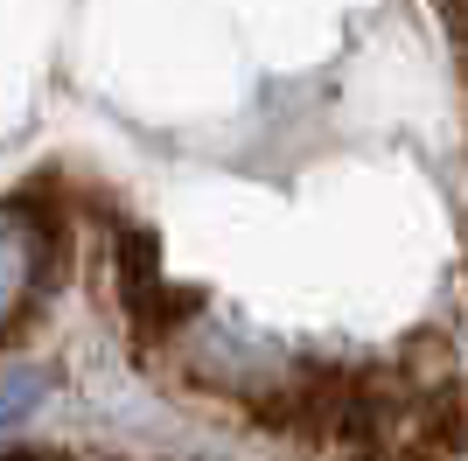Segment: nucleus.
Segmentation results:
<instances>
[{"label":"nucleus","mask_w":468,"mask_h":461,"mask_svg":"<svg viewBox=\"0 0 468 461\" xmlns=\"http://www.w3.org/2000/svg\"><path fill=\"white\" fill-rule=\"evenodd\" d=\"M49 259H57V238H49V217L7 203L0 210V336L42 301V280H49Z\"/></svg>","instance_id":"obj_1"},{"label":"nucleus","mask_w":468,"mask_h":461,"mask_svg":"<svg viewBox=\"0 0 468 461\" xmlns=\"http://www.w3.org/2000/svg\"><path fill=\"white\" fill-rule=\"evenodd\" d=\"M49 391H57V370H49V364H15V370H0V434H21V426L49 405Z\"/></svg>","instance_id":"obj_2"},{"label":"nucleus","mask_w":468,"mask_h":461,"mask_svg":"<svg viewBox=\"0 0 468 461\" xmlns=\"http://www.w3.org/2000/svg\"><path fill=\"white\" fill-rule=\"evenodd\" d=\"M433 15H441V28L468 49V0H433Z\"/></svg>","instance_id":"obj_3"}]
</instances>
